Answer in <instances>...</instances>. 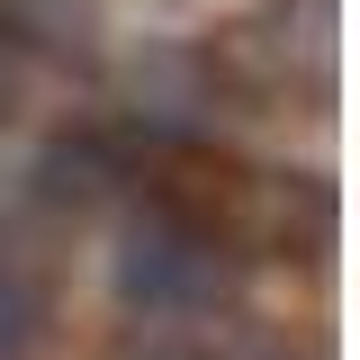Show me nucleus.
I'll use <instances>...</instances> for the list:
<instances>
[{"instance_id":"f03ea898","label":"nucleus","mask_w":360,"mask_h":360,"mask_svg":"<svg viewBox=\"0 0 360 360\" xmlns=\"http://www.w3.org/2000/svg\"><path fill=\"white\" fill-rule=\"evenodd\" d=\"M225 99H234V72H225L217 45H144L127 54V72H117V108H127V144H217L225 135Z\"/></svg>"},{"instance_id":"6e6552de","label":"nucleus","mask_w":360,"mask_h":360,"mask_svg":"<svg viewBox=\"0 0 360 360\" xmlns=\"http://www.w3.org/2000/svg\"><path fill=\"white\" fill-rule=\"evenodd\" d=\"M9 99H18V63L0 54V117H9Z\"/></svg>"},{"instance_id":"423d86ee","label":"nucleus","mask_w":360,"mask_h":360,"mask_svg":"<svg viewBox=\"0 0 360 360\" xmlns=\"http://www.w3.org/2000/svg\"><path fill=\"white\" fill-rule=\"evenodd\" d=\"M37 288H27V279H9V270H0V360H27V342H37Z\"/></svg>"},{"instance_id":"7ed1b4c3","label":"nucleus","mask_w":360,"mask_h":360,"mask_svg":"<svg viewBox=\"0 0 360 360\" xmlns=\"http://www.w3.org/2000/svg\"><path fill=\"white\" fill-rule=\"evenodd\" d=\"M27 180H37V207H54V217H99V207L135 198V144L117 127H63L45 135Z\"/></svg>"},{"instance_id":"f257e3e1","label":"nucleus","mask_w":360,"mask_h":360,"mask_svg":"<svg viewBox=\"0 0 360 360\" xmlns=\"http://www.w3.org/2000/svg\"><path fill=\"white\" fill-rule=\"evenodd\" d=\"M108 288H117V307L127 324H217V315L243 307V262L225 252L217 234H198L189 217L172 207H117V252H108Z\"/></svg>"},{"instance_id":"0eeeda50","label":"nucleus","mask_w":360,"mask_h":360,"mask_svg":"<svg viewBox=\"0 0 360 360\" xmlns=\"http://www.w3.org/2000/svg\"><path fill=\"white\" fill-rule=\"evenodd\" d=\"M108 360H198V342L189 333H162V324H127L108 342Z\"/></svg>"},{"instance_id":"20e7f679","label":"nucleus","mask_w":360,"mask_h":360,"mask_svg":"<svg viewBox=\"0 0 360 360\" xmlns=\"http://www.w3.org/2000/svg\"><path fill=\"white\" fill-rule=\"evenodd\" d=\"M0 54L45 72H99L108 0H0Z\"/></svg>"},{"instance_id":"39448f33","label":"nucleus","mask_w":360,"mask_h":360,"mask_svg":"<svg viewBox=\"0 0 360 360\" xmlns=\"http://www.w3.org/2000/svg\"><path fill=\"white\" fill-rule=\"evenodd\" d=\"M198 360H315L297 333H270V324H243V315H225L217 342H198Z\"/></svg>"}]
</instances>
